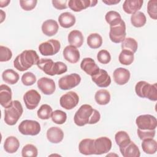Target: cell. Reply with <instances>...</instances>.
<instances>
[{
    "label": "cell",
    "instance_id": "6da1fadb",
    "mask_svg": "<svg viewBox=\"0 0 157 157\" xmlns=\"http://www.w3.org/2000/svg\"><path fill=\"white\" fill-rule=\"evenodd\" d=\"M100 118L101 115L99 111L89 104H83L75 112L74 121L76 125L83 126L87 124H95L100 120Z\"/></svg>",
    "mask_w": 157,
    "mask_h": 157
},
{
    "label": "cell",
    "instance_id": "7a4b0ae2",
    "mask_svg": "<svg viewBox=\"0 0 157 157\" xmlns=\"http://www.w3.org/2000/svg\"><path fill=\"white\" fill-rule=\"evenodd\" d=\"M39 57L35 50H25L16 56L13 61V66L20 72H23L37 64Z\"/></svg>",
    "mask_w": 157,
    "mask_h": 157
},
{
    "label": "cell",
    "instance_id": "3957f363",
    "mask_svg": "<svg viewBox=\"0 0 157 157\" xmlns=\"http://www.w3.org/2000/svg\"><path fill=\"white\" fill-rule=\"evenodd\" d=\"M37 66L47 75L53 76L55 75H61L67 71V67L61 61L54 62L52 59L41 58L37 63Z\"/></svg>",
    "mask_w": 157,
    "mask_h": 157
},
{
    "label": "cell",
    "instance_id": "277c9868",
    "mask_svg": "<svg viewBox=\"0 0 157 157\" xmlns=\"http://www.w3.org/2000/svg\"><path fill=\"white\" fill-rule=\"evenodd\" d=\"M23 112V106L18 100L12 101L4 109V121L10 126L17 123Z\"/></svg>",
    "mask_w": 157,
    "mask_h": 157
},
{
    "label": "cell",
    "instance_id": "5b68a950",
    "mask_svg": "<svg viewBox=\"0 0 157 157\" xmlns=\"http://www.w3.org/2000/svg\"><path fill=\"white\" fill-rule=\"evenodd\" d=\"M136 94L142 98H147L152 101H157L156 83L150 84L145 81H139L135 86Z\"/></svg>",
    "mask_w": 157,
    "mask_h": 157
},
{
    "label": "cell",
    "instance_id": "8992f818",
    "mask_svg": "<svg viewBox=\"0 0 157 157\" xmlns=\"http://www.w3.org/2000/svg\"><path fill=\"white\" fill-rule=\"evenodd\" d=\"M126 35V23L122 18L110 25L109 38L112 42L117 44L122 42Z\"/></svg>",
    "mask_w": 157,
    "mask_h": 157
},
{
    "label": "cell",
    "instance_id": "52a82bcc",
    "mask_svg": "<svg viewBox=\"0 0 157 157\" xmlns=\"http://www.w3.org/2000/svg\"><path fill=\"white\" fill-rule=\"evenodd\" d=\"M40 125L36 120H25L18 125L19 132L27 136H36L40 131Z\"/></svg>",
    "mask_w": 157,
    "mask_h": 157
},
{
    "label": "cell",
    "instance_id": "ba28073f",
    "mask_svg": "<svg viewBox=\"0 0 157 157\" xmlns=\"http://www.w3.org/2000/svg\"><path fill=\"white\" fill-rule=\"evenodd\" d=\"M61 44L59 40L49 39L41 43L39 46V50L44 56H52L56 54L60 50Z\"/></svg>",
    "mask_w": 157,
    "mask_h": 157
},
{
    "label": "cell",
    "instance_id": "9c48e42d",
    "mask_svg": "<svg viewBox=\"0 0 157 157\" xmlns=\"http://www.w3.org/2000/svg\"><path fill=\"white\" fill-rule=\"evenodd\" d=\"M81 82V77L77 73H72L61 77L58 81L59 88L67 90L77 86Z\"/></svg>",
    "mask_w": 157,
    "mask_h": 157
},
{
    "label": "cell",
    "instance_id": "30bf717a",
    "mask_svg": "<svg viewBox=\"0 0 157 157\" xmlns=\"http://www.w3.org/2000/svg\"><path fill=\"white\" fill-rule=\"evenodd\" d=\"M136 123L138 129L142 130L156 129L157 120L155 117L149 115H141L136 119Z\"/></svg>",
    "mask_w": 157,
    "mask_h": 157
},
{
    "label": "cell",
    "instance_id": "8fae6325",
    "mask_svg": "<svg viewBox=\"0 0 157 157\" xmlns=\"http://www.w3.org/2000/svg\"><path fill=\"white\" fill-rule=\"evenodd\" d=\"M79 102V97L74 91H69L62 95L59 99L60 105L66 109L71 110L77 106Z\"/></svg>",
    "mask_w": 157,
    "mask_h": 157
},
{
    "label": "cell",
    "instance_id": "7c38bea8",
    "mask_svg": "<svg viewBox=\"0 0 157 157\" xmlns=\"http://www.w3.org/2000/svg\"><path fill=\"white\" fill-rule=\"evenodd\" d=\"M41 99L40 94L35 90H30L23 95V101L26 108L29 110L36 109Z\"/></svg>",
    "mask_w": 157,
    "mask_h": 157
},
{
    "label": "cell",
    "instance_id": "4fadbf2b",
    "mask_svg": "<svg viewBox=\"0 0 157 157\" xmlns=\"http://www.w3.org/2000/svg\"><path fill=\"white\" fill-rule=\"evenodd\" d=\"M120 151L123 157H139L140 152L139 147L132 140H129L120 147Z\"/></svg>",
    "mask_w": 157,
    "mask_h": 157
},
{
    "label": "cell",
    "instance_id": "5bb4252c",
    "mask_svg": "<svg viewBox=\"0 0 157 157\" xmlns=\"http://www.w3.org/2000/svg\"><path fill=\"white\" fill-rule=\"evenodd\" d=\"M94 155H102L110 151L112 147V141L107 137H100L94 142Z\"/></svg>",
    "mask_w": 157,
    "mask_h": 157
},
{
    "label": "cell",
    "instance_id": "9a60e30c",
    "mask_svg": "<svg viewBox=\"0 0 157 157\" xmlns=\"http://www.w3.org/2000/svg\"><path fill=\"white\" fill-rule=\"evenodd\" d=\"M92 81L99 87L106 88L111 83V78L105 70L99 69V70L91 76Z\"/></svg>",
    "mask_w": 157,
    "mask_h": 157
},
{
    "label": "cell",
    "instance_id": "2e32d148",
    "mask_svg": "<svg viewBox=\"0 0 157 157\" xmlns=\"http://www.w3.org/2000/svg\"><path fill=\"white\" fill-rule=\"evenodd\" d=\"M37 85L39 90L46 95L52 94L56 90L54 80L48 77H44L39 78L37 82Z\"/></svg>",
    "mask_w": 157,
    "mask_h": 157
},
{
    "label": "cell",
    "instance_id": "e0dca14e",
    "mask_svg": "<svg viewBox=\"0 0 157 157\" xmlns=\"http://www.w3.org/2000/svg\"><path fill=\"white\" fill-rule=\"evenodd\" d=\"M97 3V0H70L68 6L72 10L78 12L88 7H94Z\"/></svg>",
    "mask_w": 157,
    "mask_h": 157
},
{
    "label": "cell",
    "instance_id": "ac0fdd59",
    "mask_svg": "<svg viewBox=\"0 0 157 157\" xmlns=\"http://www.w3.org/2000/svg\"><path fill=\"white\" fill-rule=\"evenodd\" d=\"M130 76L129 71L123 67L117 68L113 73V80L115 82L119 85H123L128 83Z\"/></svg>",
    "mask_w": 157,
    "mask_h": 157
},
{
    "label": "cell",
    "instance_id": "d6986e66",
    "mask_svg": "<svg viewBox=\"0 0 157 157\" xmlns=\"http://www.w3.org/2000/svg\"><path fill=\"white\" fill-rule=\"evenodd\" d=\"M64 58L70 63H77L80 57V52L74 46L67 45L63 50Z\"/></svg>",
    "mask_w": 157,
    "mask_h": 157
},
{
    "label": "cell",
    "instance_id": "ffe728a7",
    "mask_svg": "<svg viewBox=\"0 0 157 157\" xmlns=\"http://www.w3.org/2000/svg\"><path fill=\"white\" fill-rule=\"evenodd\" d=\"M80 67L86 74L91 76L95 74L99 70V67L91 58H83L80 63Z\"/></svg>",
    "mask_w": 157,
    "mask_h": 157
},
{
    "label": "cell",
    "instance_id": "44dd1931",
    "mask_svg": "<svg viewBox=\"0 0 157 157\" xmlns=\"http://www.w3.org/2000/svg\"><path fill=\"white\" fill-rule=\"evenodd\" d=\"M47 138L51 143L58 144L63 140L64 132L61 128L56 126H52L48 128L47 131Z\"/></svg>",
    "mask_w": 157,
    "mask_h": 157
},
{
    "label": "cell",
    "instance_id": "7402d4cb",
    "mask_svg": "<svg viewBox=\"0 0 157 157\" xmlns=\"http://www.w3.org/2000/svg\"><path fill=\"white\" fill-rule=\"evenodd\" d=\"M42 31L47 36L55 35L59 29V25L56 21L53 19L45 20L42 25Z\"/></svg>",
    "mask_w": 157,
    "mask_h": 157
},
{
    "label": "cell",
    "instance_id": "603a6c76",
    "mask_svg": "<svg viewBox=\"0 0 157 157\" xmlns=\"http://www.w3.org/2000/svg\"><path fill=\"white\" fill-rule=\"evenodd\" d=\"M143 3V0H125L123 9L128 14H133L141 9Z\"/></svg>",
    "mask_w": 157,
    "mask_h": 157
},
{
    "label": "cell",
    "instance_id": "cb8c5ba5",
    "mask_svg": "<svg viewBox=\"0 0 157 157\" xmlns=\"http://www.w3.org/2000/svg\"><path fill=\"white\" fill-rule=\"evenodd\" d=\"M12 93L10 88L4 84L0 86V104L6 108L12 102Z\"/></svg>",
    "mask_w": 157,
    "mask_h": 157
},
{
    "label": "cell",
    "instance_id": "d4e9b609",
    "mask_svg": "<svg viewBox=\"0 0 157 157\" xmlns=\"http://www.w3.org/2000/svg\"><path fill=\"white\" fill-rule=\"evenodd\" d=\"M94 139H84L82 140L78 145V150L80 153L85 155H94Z\"/></svg>",
    "mask_w": 157,
    "mask_h": 157
},
{
    "label": "cell",
    "instance_id": "484cf974",
    "mask_svg": "<svg viewBox=\"0 0 157 157\" xmlns=\"http://www.w3.org/2000/svg\"><path fill=\"white\" fill-rule=\"evenodd\" d=\"M58 21L59 25L64 28H69L73 26L76 21L74 15L71 12H63L58 17Z\"/></svg>",
    "mask_w": 157,
    "mask_h": 157
},
{
    "label": "cell",
    "instance_id": "4316f807",
    "mask_svg": "<svg viewBox=\"0 0 157 157\" xmlns=\"http://www.w3.org/2000/svg\"><path fill=\"white\" fill-rule=\"evenodd\" d=\"M68 42L71 45L76 48L80 47L83 44V36L78 30H72L68 34Z\"/></svg>",
    "mask_w": 157,
    "mask_h": 157
},
{
    "label": "cell",
    "instance_id": "83f0119b",
    "mask_svg": "<svg viewBox=\"0 0 157 157\" xmlns=\"http://www.w3.org/2000/svg\"><path fill=\"white\" fill-rule=\"evenodd\" d=\"M20 147V142L15 136L7 137L4 142V149L8 153H15Z\"/></svg>",
    "mask_w": 157,
    "mask_h": 157
},
{
    "label": "cell",
    "instance_id": "f1b7e54d",
    "mask_svg": "<svg viewBox=\"0 0 157 157\" xmlns=\"http://www.w3.org/2000/svg\"><path fill=\"white\" fill-rule=\"evenodd\" d=\"M2 78L5 83L9 85H14L18 81L20 76L14 70L8 69L2 72Z\"/></svg>",
    "mask_w": 157,
    "mask_h": 157
},
{
    "label": "cell",
    "instance_id": "f546056e",
    "mask_svg": "<svg viewBox=\"0 0 157 157\" xmlns=\"http://www.w3.org/2000/svg\"><path fill=\"white\" fill-rule=\"evenodd\" d=\"M142 148L143 151L149 155L155 154L157 150V142L153 138H150L144 139L141 144Z\"/></svg>",
    "mask_w": 157,
    "mask_h": 157
},
{
    "label": "cell",
    "instance_id": "4dcf8cb0",
    "mask_svg": "<svg viewBox=\"0 0 157 157\" xmlns=\"http://www.w3.org/2000/svg\"><path fill=\"white\" fill-rule=\"evenodd\" d=\"M96 102L101 105H107L110 101V94L105 89H101L96 91L94 95Z\"/></svg>",
    "mask_w": 157,
    "mask_h": 157
},
{
    "label": "cell",
    "instance_id": "1f68e13d",
    "mask_svg": "<svg viewBox=\"0 0 157 157\" xmlns=\"http://www.w3.org/2000/svg\"><path fill=\"white\" fill-rule=\"evenodd\" d=\"M131 22L134 27L140 28L145 25L147 18L145 14L142 12L138 11L131 15Z\"/></svg>",
    "mask_w": 157,
    "mask_h": 157
},
{
    "label": "cell",
    "instance_id": "d6a6232c",
    "mask_svg": "<svg viewBox=\"0 0 157 157\" xmlns=\"http://www.w3.org/2000/svg\"><path fill=\"white\" fill-rule=\"evenodd\" d=\"M87 44L91 48L96 49L102 44V38L98 33H91L87 37Z\"/></svg>",
    "mask_w": 157,
    "mask_h": 157
},
{
    "label": "cell",
    "instance_id": "836d02e7",
    "mask_svg": "<svg viewBox=\"0 0 157 157\" xmlns=\"http://www.w3.org/2000/svg\"><path fill=\"white\" fill-rule=\"evenodd\" d=\"M134 59V53L126 50H122L118 56L119 62L123 65H130Z\"/></svg>",
    "mask_w": 157,
    "mask_h": 157
},
{
    "label": "cell",
    "instance_id": "e575fe53",
    "mask_svg": "<svg viewBox=\"0 0 157 157\" xmlns=\"http://www.w3.org/2000/svg\"><path fill=\"white\" fill-rule=\"evenodd\" d=\"M121 47L122 50H126L134 53L137 50L138 44L134 38L127 37L125 38L121 42Z\"/></svg>",
    "mask_w": 157,
    "mask_h": 157
},
{
    "label": "cell",
    "instance_id": "d590c367",
    "mask_svg": "<svg viewBox=\"0 0 157 157\" xmlns=\"http://www.w3.org/2000/svg\"><path fill=\"white\" fill-rule=\"evenodd\" d=\"M52 108L48 104H42L37 112V117L41 120H48L51 117Z\"/></svg>",
    "mask_w": 157,
    "mask_h": 157
},
{
    "label": "cell",
    "instance_id": "8d00e7d4",
    "mask_svg": "<svg viewBox=\"0 0 157 157\" xmlns=\"http://www.w3.org/2000/svg\"><path fill=\"white\" fill-rule=\"evenodd\" d=\"M52 120L57 124H62L64 123L67 119V114L61 110H56L52 113Z\"/></svg>",
    "mask_w": 157,
    "mask_h": 157
},
{
    "label": "cell",
    "instance_id": "74e56055",
    "mask_svg": "<svg viewBox=\"0 0 157 157\" xmlns=\"http://www.w3.org/2000/svg\"><path fill=\"white\" fill-rule=\"evenodd\" d=\"M37 155V148L33 144H26L21 150V155L23 157H36Z\"/></svg>",
    "mask_w": 157,
    "mask_h": 157
},
{
    "label": "cell",
    "instance_id": "f35d334b",
    "mask_svg": "<svg viewBox=\"0 0 157 157\" xmlns=\"http://www.w3.org/2000/svg\"><path fill=\"white\" fill-rule=\"evenodd\" d=\"M147 13L153 20L157 18V1L150 0L147 4Z\"/></svg>",
    "mask_w": 157,
    "mask_h": 157
},
{
    "label": "cell",
    "instance_id": "ab89813d",
    "mask_svg": "<svg viewBox=\"0 0 157 157\" xmlns=\"http://www.w3.org/2000/svg\"><path fill=\"white\" fill-rule=\"evenodd\" d=\"M115 140L116 144L120 147V145L130 140L131 139L129 134L126 131H120L115 134Z\"/></svg>",
    "mask_w": 157,
    "mask_h": 157
},
{
    "label": "cell",
    "instance_id": "60d3db41",
    "mask_svg": "<svg viewBox=\"0 0 157 157\" xmlns=\"http://www.w3.org/2000/svg\"><path fill=\"white\" fill-rule=\"evenodd\" d=\"M21 80L24 85L31 86L36 82V77L33 73L31 72H26L22 75Z\"/></svg>",
    "mask_w": 157,
    "mask_h": 157
},
{
    "label": "cell",
    "instance_id": "b9f144b4",
    "mask_svg": "<svg viewBox=\"0 0 157 157\" xmlns=\"http://www.w3.org/2000/svg\"><path fill=\"white\" fill-rule=\"evenodd\" d=\"M97 59L100 63L106 64L110 61L111 55L107 50H101L97 54Z\"/></svg>",
    "mask_w": 157,
    "mask_h": 157
},
{
    "label": "cell",
    "instance_id": "7bdbcfd3",
    "mask_svg": "<svg viewBox=\"0 0 157 157\" xmlns=\"http://www.w3.org/2000/svg\"><path fill=\"white\" fill-rule=\"evenodd\" d=\"M12 57V52L7 47L0 46V61L6 62L9 61Z\"/></svg>",
    "mask_w": 157,
    "mask_h": 157
},
{
    "label": "cell",
    "instance_id": "ee69618b",
    "mask_svg": "<svg viewBox=\"0 0 157 157\" xmlns=\"http://www.w3.org/2000/svg\"><path fill=\"white\" fill-rule=\"evenodd\" d=\"M105 19L106 22L110 25L113 23L121 19V15L117 11L110 10L106 13L105 15Z\"/></svg>",
    "mask_w": 157,
    "mask_h": 157
},
{
    "label": "cell",
    "instance_id": "f6af8a7d",
    "mask_svg": "<svg viewBox=\"0 0 157 157\" xmlns=\"http://www.w3.org/2000/svg\"><path fill=\"white\" fill-rule=\"evenodd\" d=\"M137 135L139 137V139L142 140L147 139L150 138H153L155 136L156 131L155 129H151V130H142L140 129H137Z\"/></svg>",
    "mask_w": 157,
    "mask_h": 157
},
{
    "label": "cell",
    "instance_id": "bcb514c9",
    "mask_svg": "<svg viewBox=\"0 0 157 157\" xmlns=\"http://www.w3.org/2000/svg\"><path fill=\"white\" fill-rule=\"evenodd\" d=\"M37 2L36 0H20V5L24 10L29 11L35 8Z\"/></svg>",
    "mask_w": 157,
    "mask_h": 157
},
{
    "label": "cell",
    "instance_id": "7dc6e473",
    "mask_svg": "<svg viewBox=\"0 0 157 157\" xmlns=\"http://www.w3.org/2000/svg\"><path fill=\"white\" fill-rule=\"evenodd\" d=\"M52 3L53 4V6L56 9L63 10L67 7V3H68V1L67 0H63V1L53 0L52 1Z\"/></svg>",
    "mask_w": 157,
    "mask_h": 157
},
{
    "label": "cell",
    "instance_id": "c3c4849f",
    "mask_svg": "<svg viewBox=\"0 0 157 157\" xmlns=\"http://www.w3.org/2000/svg\"><path fill=\"white\" fill-rule=\"evenodd\" d=\"M102 2L105 3L107 5L111 6V5H115L120 2V0H102Z\"/></svg>",
    "mask_w": 157,
    "mask_h": 157
},
{
    "label": "cell",
    "instance_id": "681fc988",
    "mask_svg": "<svg viewBox=\"0 0 157 157\" xmlns=\"http://www.w3.org/2000/svg\"><path fill=\"white\" fill-rule=\"evenodd\" d=\"M10 2V1H0V7H4L8 6V4Z\"/></svg>",
    "mask_w": 157,
    "mask_h": 157
}]
</instances>
